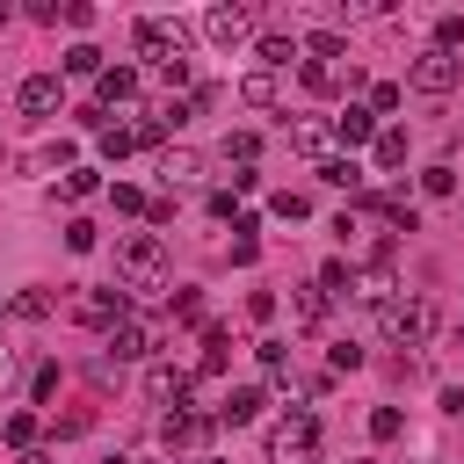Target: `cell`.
<instances>
[{"mask_svg":"<svg viewBox=\"0 0 464 464\" xmlns=\"http://www.w3.org/2000/svg\"><path fill=\"white\" fill-rule=\"evenodd\" d=\"M116 276H123L130 297H138V290H167V246H160V232L116 239Z\"/></svg>","mask_w":464,"mask_h":464,"instance_id":"6da1fadb","label":"cell"},{"mask_svg":"<svg viewBox=\"0 0 464 464\" xmlns=\"http://www.w3.org/2000/svg\"><path fill=\"white\" fill-rule=\"evenodd\" d=\"M377 319H384V341H399V348H413V341L435 334V304L428 297H392Z\"/></svg>","mask_w":464,"mask_h":464,"instance_id":"7a4b0ae2","label":"cell"},{"mask_svg":"<svg viewBox=\"0 0 464 464\" xmlns=\"http://www.w3.org/2000/svg\"><path fill=\"white\" fill-rule=\"evenodd\" d=\"M312 442H319V420L312 413H283L268 428V464H312Z\"/></svg>","mask_w":464,"mask_h":464,"instance_id":"3957f363","label":"cell"},{"mask_svg":"<svg viewBox=\"0 0 464 464\" xmlns=\"http://www.w3.org/2000/svg\"><path fill=\"white\" fill-rule=\"evenodd\" d=\"M457 80H464V58H457V51H435V44L406 65V87H413V94H450Z\"/></svg>","mask_w":464,"mask_h":464,"instance_id":"277c9868","label":"cell"},{"mask_svg":"<svg viewBox=\"0 0 464 464\" xmlns=\"http://www.w3.org/2000/svg\"><path fill=\"white\" fill-rule=\"evenodd\" d=\"M72 319L109 334V326H123V319H130V290H123V283H102V290H87V297L72 304Z\"/></svg>","mask_w":464,"mask_h":464,"instance_id":"5b68a950","label":"cell"},{"mask_svg":"<svg viewBox=\"0 0 464 464\" xmlns=\"http://www.w3.org/2000/svg\"><path fill=\"white\" fill-rule=\"evenodd\" d=\"M130 44H138L152 65H167V58H181V22H167V14H138V22H130Z\"/></svg>","mask_w":464,"mask_h":464,"instance_id":"8992f818","label":"cell"},{"mask_svg":"<svg viewBox=\"0 0 464 464\" xmlns=\"http://www.w3.org/2000/svg\"><path fill=\"white\" fill-rule=\"evenodd\" d=\"M14 109H22V116H58V109H65V80H58V72H29V80L14 87Z\"/></svg>","mask_w":464,"mask_h":464,"instance_id":"52a82bcc","label":"cell"},{"mask_svg":"<svg viewBox=\"0 0 464 464\" xmlns=\"http://www.w3.org/2000/svg\"><path fill=\"white\" fill-rule=\"evenodd\" d=\"M160 442H167V450H203V442H210V413H196V406H174V413L160 420Z\"/></svg>","mask_w":464,"mask_h":464,"instance_id":"ba28073f","label":"cell"},{"mask_svg":"<svg viewBox=\"0 0 464 464\" xmlns=\"http://www.w3.org/2000/svg\"><path fill=\"white\" fill-rule=\"evenodd\" d=\"M203 36H210L218 51H232V44L254 36V14H246V7H210V14H203Z\"/></svg>","mask_w":464,"mask_h":464,"instance_id":"9c48e42d","label":"cell"},{"mask_svg":"<svg viewBox=\"0 0 464 464\" xmlns=\"http://www.w3.org/2000/svg\"><path fill=\"white\" fill-rule=\"evenodd\" d=\"M334 138L355 152V145H377V116H370V102H348L341 116H334Z\"/></svg>","mask_w":464,"mask_h":464,"instance_id":"30bf717a","label":"cell"},{"mask_svg":"<svg viewBox=\"0 0 464 464\" xmlns=\"http://www.w3.org/2000/svg\"><path fill=\"white\" fill-rule=\"evenodd\" d=\"M290 152H304V160H334V123H319V116H304V123H290Z\"/></svg>","mask_w":464,"mask_h":464,"instance_id":"8fae6325","label":"cell"},{"mask_svg":"<svg viewBox=\"0 0 464 464\" xmlns=\"http://www.w3.org/2000/svg\"><path fill=\"white\" fill-rule=\"evenodd\" d=\"M109 355H123V362L152 355V326H145V319H123V326H109Z\"/></svg>","mask_w":464,"mask_h":464,"instance_id":"7c38bea8","label":"cell"},{"mask_svg":"<svg viewBox=\"0 0 464 464\" xmlns=\"http://www.w3.org/2000/svg\"><path fill=\"white\" fill-rule=\"evenodd\" d=\"M145 399H174V406H188V377H181L174 362H145Z\"/></svg>","mask_w":464,"mask_h":464,"instance_id":"4fadbf2b","label":"cell"},{"mask_svg":"<svg viewBox=\"0 0 464 464\" xmlns=\"http://www.w3.org/2000/svg\"><path fill=\"white\" fill-rule=\"evenodd\" d=\"M261 406H268V392H261V384H232V392H225V420H232V428L261 420Z\"/></svg>","mask_w":464,"mask_h":464,"instance_id":"5bb4252c","label":"cell"},{"mask_svg":"<svg viewBox=\"0 0 464 464\" xmlns=\"http://www.w3.org/2000/svg\"><path fill=\"white\" fill-rule=\"evenodd\" d=\"M94 87H102V109H123V102L138 94V65H109Z\"/></svg>","mask_w":464,"mask_h":464,"instance_id":"9a60e30c","label":"cell"},{"mask_svg":"<svg viewBox=\"0 0 464 464\" xmlns=\"http://www.w3.org/2000/svg\"><path fill=\"white\" fill-rule=\"evenodd\" d=\"M239 102H246V109H276V102H283V80H276V72H246V80H239Z\"/></svg>","mask_w":464,"mask_h":464,"instance_id":"2e32d148","label":"cell"},{"mask_svg":"<svg viewBox=\"0 0 464 464\" xmlns=\"http://www.w3.org/2000/svg\"><path fill=\"white\" fill-rule=\"evenodd\" d=\"M370 160H377V174L406 167V130H399V123H384V130H377V145H370Z\"/></svg>","mask_w":464,"mask_h":464,"instance_id":"e0dca14e","label":"cell"},{"mask_svg":"<svg viewBox=\"0 0 464 464\" xmlns=\"http://www.w3.org/2000/svg\"><path fill=\"white\" fill-rule=\"evenodd\" d=\"M355 297H362V304H377V312H384V304H392V268H384V261H370V268H362V276H355Z\"/></svg>","mask_w":464,"mask_h":464,"instance_id":"ac0fdd59","label":"cell"},{"mask_svg":"<svg viewBox=\"0 0 464 464\" xmlns=\"http://www.w3.org/2000/svg\"><path fill=\"white\" fill-rule=\"evenodd\" d=\"M225 362H232V334H225V326H203V362H196V370H203V377H225Z\"/></svg>","mask_w":464,"mask_h":464,"instance_id":"d6986e66","label":"cell"},{"mask_svg":"<svg viewBox=\"0 0 464 464\" xmlns=\"http://www.w3.org/2000/svg\"><path fill=\"white\" fill-rule=\"evenodd\" d=\"M160 174H167V188H174V181H196V174H203V160H196L188 145H167V152H160Z\"/></svg>","mask_w":464,"mask_h":464,"instance_id":"ffe728a7","label":"cell"},{"mask_svg":"<svg viewBox=\"0 0 464 464\" xmlns=\"http://www.w3.org/2000/svg\"><path fill=\"white\" fill-rule=\"evenodd\" d=\"M290 312H297V326H319V319H326V290H319V283H297V290H290Z\"/></svg>","mask_w":464,"mask_h":464,"instance_id":"44dd1931","label":"cell"},{"mask_svg":"<svg viewBox=\"0 0 464 464\" xmlns=\"http://www.w3.org/2000/svg\"><path fill=\"white\" fill-rule=\"evenodd\" d=\"M254 51H261V72H276V65H290V58L304 51V36H261Z\"/></svg>","mask_w":464,"mask_h":464,"instance_id":"7402d4cb","label":"cell"},{"mask_svg":"<svg viewBox=\"0 0 464 464\" xmlns=\"http://www.w3.org/2000/svg\"><path fill=\"white\" fill-rule=\"evenodd\" d=\"M297 80H304V94H334V87H341V65H319V58H297Z\"/></svg>","mask_w":464,"mask_h":464,"instance_id":"603a6c76","label":"cell"},{"mask_svg":"<svg viewBox=\"0 0 464 464\" xmlns=\"http://www.w3.org/2000/svg\"><path fill=\"white\" fill-rule=\"evenodd\" d=\"M65 72H72V80H102L109 65H102V51H94V44H72V51H65Z\"/></svg>","mask_w":464,"mask_h":464,"instance_id":"cb8c5ba5","label":"cell"},{"mask_svg":"<svg viewBox=\"0 0 464 464\" xmlns=\"http://www.w3.org/2000/svg\"><path fill=\"white\" fill-rule=\"evenodd\" d=\"M304 51H312L319 65H334V58H348V36H334V29H312V36H304Z\"/></svg>","mask_w":464,"mask_h":464,"instance_id":"d4e9b609","label":"cell"},{"mask_svg":"<svg viewBox=\"0 0 464 464\" xmlns=\"http://www.w3.org/2000/svg\"><path fill=\"white\" fill-rule=\"evenodd\" d=\"M319 181H326V188H348V196H355V188H362V167H355V160H326V167H319Z\"/></svg>","mask_w":464,"mask_h":464,"instance_id":"484cf974","label":"cell"},{"mask_svg":"<svg viewBox=\"0 0 464 464\" xmlns=\"http://www.w3.org/2000/svg\"><path fill=\"white\" fill-rule=\"evenodd\" d=\"M268 210L297 225V218H312V196H304V188H276V196H268Z\"/></svg>","mask_w":464,"mask_h":464,"instance_id":"4316f807","label":"cell"},{"mask_svg":"<svg viewBox=\"0 0 464 464\" xmlns=\"http://www.w3.org/2000/svg\"><path fill=\"white\" fill-rule=\"evenodd\" d=\"M130 145H138V130H130V123H109V130H102V160H123Z\"/></svg>","mask_w":464,"mask_h":464,"instance_id":"83f0119b","label":"cell"},{"mask_svg":"<svg viewBox=\"0 0 464 464\" xmlns=\"http://www.w3.org/2000/svg\"><path fill=\"white\" fill-rule=\"evenodd\" d=\"M254 355H261V370L283 384V370H290V348H283V341H254Z\"/></svg>","mask_w":464,"mask_h":464,"instance_id":"f1b7e54d","label":"cell"},{"mask_svg":"<svg viewBox=\"0 0 464 464\" xmlns=\"http://www.w3.org/2000/svg\"><path fill=\"white\" fill-rule=\"evenodd\" d=\"M0 435H7V442L29 457V442H36V413H7V428H0Z\"/></svg>","mask_w":464,"mask_h":464,"instance_id":"f546056e","label":"cell"},{"mask_svg":"<svg viewBox=\"0 0 464 464\" xmlns=\"http://www.w3.org/2000/svg\"><path fill=\"white\" fill-rule=\"evenodd\" d=\"M464 44V14H435V51H457Z\"/></svg>","mask_w":464,"mask_h":464,"instance_id":"4dcf8cb0","label":"cell"},{"mask_svg":"<svg viewBox=\"0 0 464 464\" xmlns=\"http://www.w3.org/2000/svg\"><path fill=\"white\" fill-rule=\"evenodd\" d=\"M254 152H261V138H254V130H232V138H225V160H239V167H254Z\"/></svg>","mask_w":464,"mask_h":464,"instance_id":"1f68e13d","label":"cell"},{"mask_svg":"<svg viewBox=\"0 0 464 464\" xmlns=\"http://www.w3.org/2000/svg\"><path fill=\"white\" fill-rule=\"evenodd\" d=\"M94 188H102L94 167H72V174H65V203H80V196H94Z\"/></svg>","mask_w":464,"mask_h":464,"instance_id":"d6a6232c","label":"cell"},{"mask_svg":"<svg viewBox=\"0 0 464 464\" xmlns=\"http://www.w3.org/2000/svg\"><path fill=\"white\" fill-rule=\"evenodd\" d=\"M399 428H406V413H399V406H377V413H370V435H377V442H392Z\"/></svg>","mask_w":464,"mask_h":464,"instance_id":"836d02e7","label":"cell"},{"mask_svg":"<svg viewBox=\"0 0 464 464\" xmlns=\"http://www.w3.org/2000/svg\"><path fill=\"white\" fill-rule=\"evenodd\" d=\"M420 188H428V196H457V167H428Z\"/></svg>","mask_w":464,"mask_h":464,"instance_id":"e575fe53","label":"cell"},{"mask_svg":"<svg viewBox=\"0 0 464 464\" xmlns=\"http://www.w3.org/2000/svg\"><path fill=\"white\" fill-rule=\"evenodd\" d=\"M14 312H22V319H51V290H22Z\"/></svg>","mask_w":464,"mask_h":464,"instance_id":"d590c367","label":"cell"},{"mask_svg":"<svg viewBox=\"0 0 464 464\" xmlns=\"http://www.w3.org/2000/svg\"><path fill=\"white\" fill-rule=\"evenodd\" d=\"M167 312H174V319H181V326H203V297H196V290H181V297H174V304H167Z\"/></svg>","mask_w":464,"mask_h":464,"instance_id":"8d00e7d4","label":"cell"},{"mask_svg":"<svg viewBox=\"0 0 464 464\" xmlns=\"http://www.w3.org/2000/svg\"><path fill=\"white\" fill-rule=\"evenodd\" d=\"M94 239H102V232H94V225H87V218H72V225H65V246H72V254H87V246H94Z\"/></svg>","mask_w":464,"mask_h":464,"instance_id":"74e56055","label":"cell"},{"mask_svg":"<svg viewBox=\"0 0 464 464\" xmlns=\"http://www.w3.org/2000/svg\"><path fill=\"white\" fill-rule=\"evenodd\" d=\"M87 428H94V413H65V420H51L58 442H72V435H87Z\"/></svg>","mask_w":464,"mask_h":464,"instance_id":"f35d334b","label":"cell"},{"mask_svg":"<svg viewBox=\"0 0 464 464\" xmlns=\"http://www.w3.org/2000/svg\"><path fill=\"white\" fill-rule=\"evenodd\" d=\"M392 109H399V87H392V80H384V87H370V116H392Z\"/></svg>","mask_w":464,"mask_h":464,"instance_id":"ab89813d","label":"cell"},{"mask_svg":"<svg viewBox=\"0 0 464 464\" xmlns=\"http://www.w3.org/2000/svg\"><path fill=\"white\" fill-rule=\"evenodd\" d=\"M109 203H116V210H145V188H130V181H116V188H109Z\"/></svg>","mask_w":464,"mask_h":464,"instance_id":"60d3db41","label":"cell"},{"mask_svg":"<svg viewBox=\"0 0 464 464\" xmlns=\"http://www.w3.org/2000/svg\"><path fill=\"white\" fill-rule=\"evenodd\" d=\"M246 319H276V290H254L246 297Z\"/></svg>","mask_w":464,"mask_h":464,"instance_id":"b9f144b4","label":"cell"},{"mask_svg":"<svg viewBox=\"0 0 464 464\" xmlns=\"http://www.w3.org/2000/svg\"><path fill=\"white\" fill-rule=\"evenodd\" d=\"M334 370H362V348L355 341H334Z\"/></svg>","mask_w":464,"mask_h":464,"instance_id":"7bdbcfd3","label":"cell"},{"mask_svg":"<svg viewBox=\"0 0 464 464\" xmlns=\"http://www.w3.org/2000/svg\"><path fill=\"white\" fill-rule=\"evenodd\" d=\"M22 464H51V450H29V457H22Z\"/></svg>","mask_w":464,"mask_h":464,"instance_id":"ee69618b","label":"cell"},{"mask_svg":"<svg viewBox=\"0 0 464 464\" xmlns=\"http://www.w3.org/2000/svg\"><path fill=\"white\" fill-rule=\"evenodd\" d=\"M0 384H7V355H0Z\"/></svg>","mask_w":464,"mask_h":464,"instance_id":"f6af8a7d","label":"cell"},{"mask_svg":"<svg viewBox=\"0 0 464 464\" xmlns=\"http://www.w3.org/2000/svg\"><path fill=\"white\" fill-rule=\"evenodd\" d=\"M130 464H160V457H130Z\"/></svg>","mask_w":464,"mask_h":464,"instance_id":"bcb514c9","label":"cell"},{"mask_svg":"<svg viewBox=\"0 0 464 464\" xmlns=\"http://www.w3.org/2000/svg\"><path fill=\"white\" fill-rule=\"evenodd\" d=\"M0 29H7V0H0Z\"/></svg>","mask_w":464,"mask_h":464,"instance_id":"7dc6e473","label":"cell"},{"mask_svg":"<svg viewBox=\"0 0 464 464\" xmlns=\"http://www.w3.org/2000/svg\"><path fill=\"white\" fill-rule=\"evenodd\" d=\"M102 464H123V457H102Z\"/></svg>","mask_w":464,"mask_h":464,"instance_id":"c3c4849f","label":"cell"},{"mask_svg":"<svg viewBox=\"0 0 464 464\" xmlns=\"http://www.w3.org/2000/svg\"><path fill=\"white\" fill-rule=\"evenodd\" d=\"M203 464H218V457H203Z\"/></svg>","mask_w":464,"mask_h":464,"instance_id":"681fc988","label":"cell"}]
</instances>
